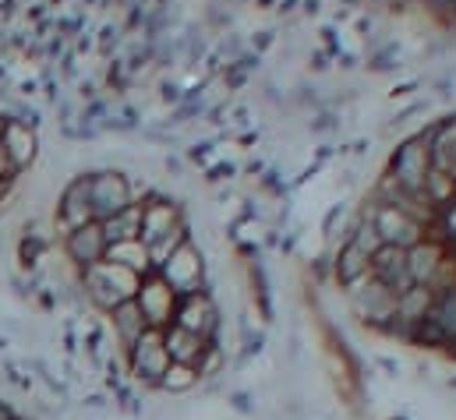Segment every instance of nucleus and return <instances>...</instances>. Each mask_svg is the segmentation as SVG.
<instances>
[{
    "mask_svg": "<svg viewBox=\"0 0 456 420\" xmlns=\"http://www.w3.org/2000/svg\"><path fill=\"white\" fill-rule=\"evenodd\" d=\"M156 272L170 283V290H174L177 297H191V294L209 290V287H206V258H202V251H199V244H195L191 237H188Z\"/></svg>",
    "mask_w": 456,
    "mask_h": 420,
    "instance_id": "f257e3e1",
    "label": "nucleus"
},
{
    "mask_svg": "<svg viewBox=\"0 0 456 420\" xmlns=\"http://www.w3.org/2000/svg\"><path fill=\"white\" fill-rule=\"evenodd\" d=\"M124 357H127V375H131L142 389H156L159 378H163L167 368H170V353H167V346H163V328H149Z\"/></svg>",
    "mask_w": 456,
    "mask_h": 420,
    "instance_id": "f03ea898",
    "label": "nucleus"
},
{
    "mask_svg": "<svg viewBox=\"0 0 456 420\" xmlns=\"http://www.w3.org/2000/svg\"><path fill=\"white\" fill-rule=\"evenodd\" d=\"M428 174H432V159H428V141H425V134L407 138V141L396 149L393 163H389V177H393L403 191L425 198V177H428Z\"/></svg>",
    "mask_w": 456,
    "mask_h": 420,
    "instance_id": "7ed1b4c3",
    "label": "nucleus"
},
{
    "mask_svg": "<svg viewBox=\"0 0 456 420\" xmlns=\"http://www.w3.org/2000/svg\"><path fill=\"white\" fill-rule=\"evenodd\" d=\"M346 301H350V311L354 318H361L368 328H386L393 318H396V294H389L379 279H364V283H357V287H350L346 290Z\"/></svg>",
    "mask_w": 456,
    "mask_h": 420,
    "instance_id": "20e7f679",
    "label": "nucleus"
},
{
    "mask_svg": "<svg viewBox=\"0 0 456 420\" xmlns=\"http://www.w3.org/2000/svg\"><path fill=\"white\" fill-rule=\"evenodd\" d=\"M368 206H371V209H364V215H368L371 226L379 230L382 244H393V247H414L418 240L428 237V230H425L414 215L393 209V206H382V202H375V198H371Z\"/></svg>",
    "mask_w": 456,
    "mask_h": 420,
    "instance_id": "39448f33",
    "label": "nucleus"
},
{
    "mask_svg": "<svg viewBox=\"0 0 456 420\" xmlns=\"http://www.w3.org/2000/svg\"><path fill=\"white\" fill-rule=\"evenodd\" d=\"M134 301H138L142 315L149 321V328H167V325H174L177 304H181V297L170 290V283H167L159 272L142 276V287H138Z\"/></svg>",
    "mask_w": 456,
    "mask_h": 420,
    "instance_id": "423d86ee",
    "label": "nucleus"
},
{
    "mask_svg": "<svg viewBox=\"0 0 456 420\" xmlns=\"http://www.w3.org/2000/svg\"><path fill=\"white\" fill-rule=\"evenodd\" d=\"M174 325H181V328H188V332H195V335H202V339L213 343V339H220V325H224V318H220V308H216L213 294L202 290V294L181 297L177 315H174Z\"/></svg>",
    "mask_w": 456,
    "mask_h": 420,
    "instance_id": "0eeeda50",
    "label": "nucleus"
},
{
    "mask_svg": "<svg viewBox=\"0 0 456 420\" xmlns=\"http://www.w3.org/2000/svg\"><path fill=\"white\" fill-rule=\"evenodd\" d=\"M89 188H93V215H96V222H103V219H110V215L131 206V184L117 170H103V174L89 177Z\"/></svg>",
    "mask_w": 456,
    "mask_h": 420,
    "instance_id": "6e6552de",
    "label": "nucleus"
},
{
    "mask_svg": "<svg viewBox=\"0 0 456 420\" xmlns=\"http://www.w3.org/2000/svg\"><path fill=\"white\" fill-rule=\"evenodd\" d=\"M371 279H379L389 294H407L414 287L411 279V269H407V247H393V244H382L375 254H371Z\"/></svg>",
    "mask_w": 456,
    "mask_h": 420,
    "instance_id": "1a4fd4ad",
    "label": "nucleus"
},
{
    "mask_svg": "<svg viewBox=\"0 0 456 420\" xmlns=\"http://www.w3.org/2000/svg\"><path fill=\"white\" fill-rule=\"evenodd\" d=\"M64 251L68 258L86 272L93 269L96 262L107 258V237H103V226L100 222H89V226H78L71 233H64Z\"/></svg>",
    "mask_w": 456,
    "mask_h": 420,
    "instance_id": "9d476101",
    "label": "nucleus"
},
{
    "mask_svg": "<svg viewBox=\"0 0 456 420\" xmlns=\"http://www.w3.org/2000/svg\"><path fill=\"white\" fill-rule=\"evenodd\" d=\"M57 219H61L64 233H71V230H78V226H89V222H96V215H93V188H89V177H75V181L64 188Z\"/></svg>",
    "mask_w": 456,
    "mask_h": 420,
    "instance_id": "9b49d317",
    "label": "nucleus"
},
{
    "mask_svg": "<svg viewBox=\"0 0 456 420\" xmlns=\"http://www.w3.org/2000/svg\"><path fill=\"white\" fill-rule=\"evenodd\" d=\"M36 149H39V141H36L32 124H25V120H7L4 138H0V152L7 156V163H11L14 174L28 170V163L36 159Z\"/></svg>",
    "mask_w": 456,
    "mask_h": 420,
    "instance_id": "f8f14e48",
    "label": "nucleus"
},
{
    "mask_svg": "<svg viewBox=\"0 0 456 420\" xmlns=\"http://www.w3.org/2000/svg\"><path fill=\"white\" fill-rule=\"evenodd\" d=\"M446 258L450 254H446L443 240H436V237H425L414 247H407V269H411L414 287H432V279L439 276V269H443Z\"/></svg>",
    "mask_w": 456,
    "mask_h": 420,
    "instance_id": "ddd939ff",
    "label": "nucleus"
},
{
    "mask_svg": "<svg viewBox=\"0 0 456 420\" xmlns=\"http://www.w3.org/2000/svg\"><path fill=\"white\" fill-rule=\"evenodd\" d=\"M371 276V254L368 251H361L350 237L340 244V251L333 254V279L340 283L343 290H350V287H357V283H364Z\"/></svg>",
    "mask_w": 456,
    "mask_h": 420,
    "instance_id": "4468645a",
    "label": "nucleus"
},
{
    "mask_svg": "<svg viewBox=\"0 0 456 420\" xmlns=\"http://www.w3.org/2000/svg\"><path fill=\"white\" fill-rule=\"evenodd\" d=\"M181 209L170 198H149L142 206V244H156L159 237H167L174 226H181Z\"/></svg>",
    "mask_w": 456,
    "mask_h": 420,
    "instance_id": "2eb2a0df",
    "label": "nucleus"
},
{
    "mask_svg": "<svg viewBox=\"0 0 456 420\" xmlns=\"http://www.w3.org/2000/svg\"><path fill=\"white\" fill-rule=\"evenodd\" d=\"M425 141H428L432 170H439V174H446V177L456 181V117L436 124V127L425 134Z\"/></svg>",
    "mask_w": 456,
    "mask_h": 420,
    "instance_id": "dca6fc26",
    "label": "nucleus"
},
{
    "mask_svg": "<svg viewBox=\"0 0 456 420\" xmlns=\"http://www.w3.org/2000/svg\"><path fill=\"white\" fill-rule=\"evenodd\" d=\"M110 328H114V339L117 346L127 353L145 332H149V321L142 315V308H138V301H124V304H117L114 311H110Z\"/></svg>",
    "mask_w": 456,
    "mask_h": 420,
    "instance_id": "f3484780",
    "label": "nucleus"
},
{
    "mask_svg": "<svg viewBox=\"0 0 456 420\" xmlns=\"http://www.w3.org/2000/svg\"><path fill=\"white\" fill-rule=\"evenodd\" d=\"M216 343V339H213ZM163 346H167V353H170V364H199L202 360V353H206V346H209V339H202V335H195V332H188V328H181V325H167L163 328Z\"/></svg>",
    "mask_w": 456,
    "mask_h": 420,
    "instance_id": "a211bd4d",
    "label": "nucleus"
},
{
    "mask_svg": "<svg viewBox=\"0 0 456 420\" xmlns=\"http://www.w3.org/2000/svg\"><path fill=\"white\" fill-rule=\"evenodd\" d=\"M93 272H96V279L117 294L120 301H134V294H138V287H142V276L138 272H131V269H124V265H117V262H96L93 265Z\"/></svg>",
    "mask_w": 456,
    "mask_h": 420,
    "instance_id": "6ab92c4d",
    "label": "nucleus"
},
{
    "mask_svg": "<svg viewBox=\"0 0 456 420\" xmlns=\"http://www.w3.org/2000/svg\"><path fill=\"white\" fill-rule=\"evenodd\" d=\"M100 226H103L107 247L120 244V240H142V202H131L127 209L110 215V219H103Z\"/></svg>",
    "mask_w": 456,
    "mask_h": 420,
    "instance_id": "aec40b11",
    "label": "nucleus"
},
{
    "mask_svg": "<svg viewBox=\"0 0 456 420\" xmlns=\"http://www.w3.org/2000/svg\"><path fill=\"white\" fill-rule=\"evenodd\" d=\"M107 262H117L138 276H149L152 272V258H149V247L142 240H120V244H110L107 247Z\"/></svg>",
    "mask_w": 456,
    "mask_h": 420,
    "instance_id": "412c9836",
    "label": "nucleus"
},
{
    "mask_svg": "<svg viewBox=\"0 0 456 420\" xmlns=\"http://www.w3.org/2000/svg\"><path fill=\"white\" fill-rule=\"evenodd\" d=\"M199 385H202V378H199V371H195L191 364H170L167 375L159 378L156 392H167V396H188V392H195Z\"/></svg>",
    "mask_w": 456,
    "mask_h": 420,
    "instance_id": "4be33fe9",
    "label": "nucleus"
},
{
    "mask_svg": "<svg viewBox=\"0 0 456 420\" xmlns=\"http://www.w3.org/2000/svg\"><path fill=\"white\" fill-rule=\"evenodd\" d=\"M432 304H436V294L428 287H411L407 294L396 297V318L403 321H421V318L432 315Z\"/></svg>",
    "mask_w": 456,
    "mask_h": 420,
    "instance_id": "5701e85b",
    "label": "nucleus"
},
{
    "mask_svg": "<svg viewBox=\"0 0 456 420\" xmlns=\"http://www.w3.org/2000/svg\"><path fill=\"white\" fill-rule=\"evenodd\" d=\"M446 332H443V325L436 321V318H421V321H411V332H407V343L411 346H421V350H443L446 346Z\"/></svg>",
    "mask_w": 456,
    "mask_h": 420,
    "instance_id": "b1692460",
    "label": "nucleus"
},
{
    "mask_svg": "<svg viewBox=\"0 0 456 420\" xmlns=\"http://www.w3.org/2000/svg\"><path fill=\"white\" fill-rule=\"evenodd\" d=\"M188 237H191V233H188V222H181V226H174V230H170L167 237H159L156 244H149L152 272H156V269H159V265H163V262H167V258H170V254H174V251H177V247H181V244H184Z\"/></svg>",
    "mask_w": 456,
    "mask_h": 420,
    "instance_id": "393cba45",
    "label": "nucleus"
},
{
    "mask_svg": "<svg viewBox=\"0 0 456 420\" xmlns=\"http://www.w3.org/2000/svg\"><path fill=\"white\" fill-rule=\"evenodd\" d=\"M453 198H456V181L446 177V174H439V170H432V174L425 177V202L436 209V206H446V202H453Z\"/></svg>",
    "mask_w": 456,
    "mask_h": 420,
    "instance_id": "a878e982",
    "label": "nucleus"
},
{
    "mask_svg": "<svg viewBox=\"0 0 456 420\" xmlns=\"http://www.w3.org/2000/svg\"><path fill=\"white\" fill-rule=\"evenodd\" d=\"M195 371H199V378H202V382H213V378L227 375V350L220 346V339L206 346V353H202V360L195 364Z\"/></svg>",
    "mask_w": 456,
    "mask_h": 420,
    "instance_id": "bb28decb",
    "label": "nucleus"
},
{
    "mask_svg": "<svg viewBox=\"0 0 456 420\" xmlns=\"http://www.w3.org/2000/svg\"><path fill=\"white\" fill-rule=\"evenodd\" d=\"M432 318L443 325V332H446V335H456V287H453V290H443V294H436Z\"/></svg>",
    "mask_w": 456,
    "mask_h": 420,
    "instance_id": "cd10ccee",
    "label": "nucleus"
},
{
    "mask_svg": "<svg viewBox=\"0 0 456 420\" xmlns=\"http://www.w3.org/2000/svg\"><path fill=\"white\" fill-rule=\"evenodd\" d=\"M227 403H230V410H233V414H244V417H255V414H258L255 396H251V392H244V389H233V392L227 396Z\"/></svg>",
    "mask_w": 456,
    "mask_h": 420,
    "instance_id": "c85d7f7f",
    "label": "nucleus"
},
{
    "mask_svg": "<svg viewBox=\"0 0 456 420\" xmlns=\"http://www.w3.org/2000/svg\"><path fill=\"white\" fill-rule=\"evenodd\" d=\"M82 407H86V410H107V396L93 392V396H86V400H82Z\"/></svg>",
    "mask_w": 456,
    "mask_h": 420,
    "instance_id": "c756f323",
    "label": "nucleus"
},
{
    "mask_svg": "<svg viewBox=\"0 0 456 420\" xmlns=\"http://www.w3.org/2000/svg\"><path fill=\"white\" fill-rule=\"evenodd\" d=\"M14 177V170H11V163H7V156L0 152V188H7V181Z\"/></svg>",
    "mask_w": 456,
    "mask_h": 420,
    "instance_id": "7c9ffc66",
    "label": "nucleus"
},
{
    "mask_svg": "<svg viewBox=\"0 0 456 420\" xmlns=\"http://www.w3.org/2000/svg\"><path fill=\"white\" fill-rule=\"evenodd\" d=\"M0 420H18V414H14V410H11L4 400H0Z\"/></svg>",
    "mask_w": 456,
    "mask_h": 420,
    "instance_id": "2f4dec72",
    "label": "nucleus"
},
{
    "mask_svg": "<svg viewBox=\"0 0 456 420\" xmlns=\"http://www.w3.org/2000/svg\"><path fill=\"white\" fill-rule=\"evenodd\" d=\"M443 350H446V357H453V360H456V335H450V339H446V346H443Z\"/></svg>",
    "mask_w": 456,
    "mask_h": 420,
    "instance_id": "473e14b6",
    "label": "nucleus"
},
{
    "mask_svg": "<svg viewBox=\"0 0 456 420\" xmlns=\"http://www.w3.org/2000/svg\"><path fill=\"white\" fill-rule=\"evenodd\" d=\"M4 127H7V117L0 113V138H4Z\"/></svg>",
    "mask_w": 456,
    "mask_h": 420,
    "instance_id": "72a5a7b5",
    "label": "nucleus"
},
{
    "mask_svg": "<svg viewBox=\"0 0 456 420\" xmlns=\"http://www.w3.org/2000/svg\"><path fill=\"white\" fill-rule=\"evenodd\" d=\"M4 346H7V343H4V339H0V350H4Z\"/></svg>",
    "mask_w": 456,
    "mask_h": 420,
    "instance_id": "f704fd0d",
    "label": "nucleus"
},
{
    "mask_svg": "<svg viewBox=\"0 0 456 420\" xmlns=\"http://www.w3.org/2000/svg\"><path fill=\"white\" fill-rule=\"evenodd\" d=\"M389 420H407V417H389Z\"/></svg>",
    "mask_w": 456,
    "mask_h": 420,
    "instance_id": "c9c22d12",
    "label": "nucleus"
},
{
    "mask_svg": "<svg viewBox=\"0 0 456 420\" xmlns=\"http://www.w3.org/2000/svg\"><path fill=\"white\" fill-rule=\"evenodd\" d=\"M18 420H36V417H18Z\"/></svg>",
    "mask_w": 456,
    "mask_h": 420,
    "instance_id": "e433bc0d",
    "label": "nucleus"
}]
</instances>
